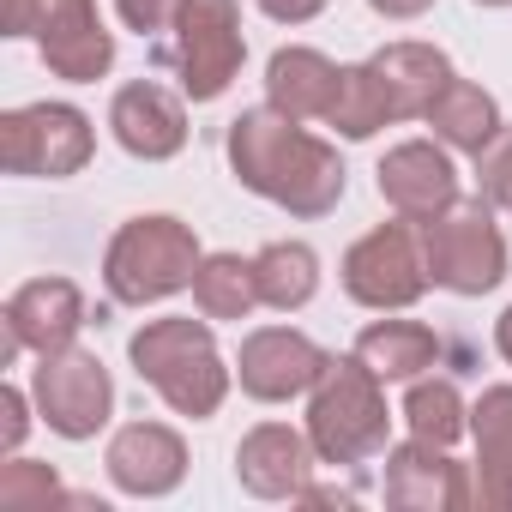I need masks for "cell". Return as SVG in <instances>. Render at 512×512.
<instances>
[{"label":"cell","mask_w":512,"mask_h":512,"mask_svg":"<svg viewBox=\"0 0 512 512\" xmlns=\"http://www.w3.org/2000/svg\"><path fill=\"white\" fill-rule=\"evenodd\" d=\"M229 169L247 193L272 199L290 217H326L344 199V157L338 145L314 139L296 115L260 103L229 121Z\"/></svg>","instance_id":"1"},{"label":"cell","mask_w":512,"mask_h":512,"mask_svg":"<svg viewBox=\"0 0 512 512\" xmlns=\"http://www.w3.org/2000/svg\"><path fill=\"white\" fill-rule=\"evenodd\" d=\"M452 61L434 43H386L374 49L362 67H344L338 103L326 115V127H338L344 139H374L392 121H428L434 97L452 85Z\"/></svg>","instance_id":"2"},{"label":"cell","mask_w":512,"mask_h":512,"mask_svg":"<svg viewBox=\"0 0 512 512\" xmlns=\"http://www.w3.org/2000/svg\"><path fill=\"white\" fill-rule=\"evenodd\" d=\"M133 374L175 410V416H217L229 398V362L211 338V320L199 314H169V320H145L127 344Z\"/></svg>","instance_id":"3"},{"label":"cell","mask_w":512,"mask_h":512,"mask_svg":"<svg viewBox=\"0 0 512 512\" xmlns=\"http://www.w3.org/2000/svg\"><path fill=\"white\" fill-rule=\"evenodd\" d=\"M386 380L350 350V356H332L320 386L308 392V440L320 452V464H368L386 452L392 440V410H386Z\"/></svg>","instance_id":"4"},{"label":"cell","mask_w":512,"mask_h":512,"mask_svg":"<svg viewBox=\"0 0 512 512\" xmlns=\"http://www.w3.org/2000/svg\"><path fill=\"white\" fill-rule=\"evenodd\" d=\"M199 235L181 223V217H127L115 235H109V253H103V284L121 308H151V302H169L175 290H193V272H199Z\"/></svg>","instance_id":"5"},{"label":"cell","mask_w":512,"mask_h":512,"mask_svg":"<svg viewBox=\"0 0 512 512\" xmlns=\"http://www.w3.org/2000/svg\"><path fill=\"white\" fill-rule=\"evenodd\" d=\"M157 61L181 79V97L193 103H217L241 61H247V37H241V0H181L175 25L157 43Z\"/></svg>","instance_id":"6"},{"label":"cell","mask_w":512,"mask_h":512,"mask_svg":"<svg viewBox=\"0 0 512 512\" xmlns=\"http://www.w3.org/2000/svg\"><path fill=\"white\" fill-rule=\"evenodd\" d=\"M422 260H428V278L440 290L488 296L506 278V235L494 223V205L476 193V199H458L452 211L428 217L422 223Z\"/></svg>","instance_id":"7"},{"label":"cell","mask_w":512,"mask_h":512,"mask_svg":"<svg viewBox=\"0 0 512 512\" xmlns=\"http://www.w3.org/2000/svg\"><path fill=\"white\" fill-rule=\"evenodd\" d=\"M91 151H97L91 115L73 103H25L0 115V163H7V175L67 181L91 163Z\"/></svg>","instance_id":"8"},{"label":"cell","mask_w":512,"mask_h":512,"mask_svg":"<svg viewBox=\"0 0 512 512\" xmlns=\"http://www.w3.org/2000/svg\"><path fill=\"white\" fill-rule=\"evenodd\" d=\"M428 260H422V235L398 217V223H380L368 229L350 253H344V296L374 308V314H398V308H416L428 296Z\"/></svg>","instance_id":"9"},{"label":"cell","mask_w":512,"mask_h":512,"mask_svg":"<svg viewBox=\"0 0 512 512\" xmlns=\"http://www.w3.org/2000/svg\"><path fill=\"white\" fill-rule=\"evenodd\" d=\"M31 398H37V416H43L61 440H91V434H103L109 416H115V380H109V368H103L91 350H79V344H67V350H55V356H37V368H31Z\"/></svg>","instance_id":"10"},{"label":"cell","mask_w":512,"mask_h":512,"mask_svg":"<svg viewBox=\"0 0 512 512\" xmlns=\"http://www.w3.org/2000/svg\"><path fill=\"white\" fill-rule=\"evenodd\" d=\"M326 350L296 332V326H260V332H247L241 338V356H235V380L247 398H260V404H290L302 392L320 386L326 374Z\"/></svg>","instance_id":"11"},{"label":"cell","mask_w":512,"mask_h":512,"mask_svg":"<svg viewBox=\"0 0 512 512\" xmlns=\"http://www.w3.org/2000/svg\"><path fill=\"white\" fill-rule=\"evenodd\" d=\"M91 326V308L79 296L73 278H31L7 296V344H0V368H13L19 350L55 356L67 344H79V332Z\"/></svg>","instance_id":"12"},{"label":"cell","mask_w":512,"mask_h":512,"mask_svg":"<svg viewBox=\"0 0 512 512\" xmlns=\"http://www.w3.org/2000/svg\"><path fill=\"white\" fill-rule=\"evenodd\" d=\"M31 37L43 49V67L67 85H97L115 67V31L103 25L97 0H43Z\"/></svg>","instance_id":"13"},{"label":"cell","mask_w":512,"mask_h":512,"mask_svg":"<svg viewBox=\"0 0 512 512\" xmlns=\"http://www.w3.org/2000/svg\"><path fill=\"white\" fill-rule=\"evenodd\" d=\"M386 506L398 512H464L476 506V482L464 476V464L434 446V440H404L386 446Z\"/></svg>","instance_id":"14"},{"label":"cell","mask_w":512,"mask_h":512,"mask_svg":"<svg viewBox=\"0 0 512 512\" xmlns=\"http://www.w3.org/2000/svg\"><path fill=\"white\" fill-rule=\"evenodd\" d=\"M314 464L320 452L308 428H290V422H260L235 446V482L253 500H302V488L314 482Z\"/></svg>","instance_id":"15"},{"label":"cell","mask_w":512,"mask_h":512,"mask_svg":"<svg viewBox=\"0 0 512 512\" xmlns=\"http://www.w3.org/2000/svg\"><path fill=\"white\" fill-rule=\"evenodd\" d=\"M380 199L404 217V223H428L440 211L458 205V169H452V151L434 145V139H404L380 157Z\"/></svg>","instance_id":"16"},{"label":"cell","mask_w":512,"mask_h":512,"mask_svg":"<svg viewBox=\"0 0 512 512\" xmlns=\"http://www.w3.org/2000/svg\"><path fill=\"white\" fill-rule=\"evenodd\" d=\"M109 127H115V145H121L127 157H139V163H169V157H181V145H187V103H181L169 85H157V79H133V85L115 91Z\"/></svg>","instance_id":"17"},{"label":"cell","mask_w":512,"mask_h":512,"mask_svg":"<svg viewBox=\"0 0 512 512\" xmlns=\"http://www.w3.org/2000/svg\"><path fill=\"white\" fill-rule=\"evenodd\" d=\"M103 464H109V482H115L121 494H133V500H163V494H175L181 476H187V440H181L175 428H163V422H127V428H115Z\"/></svg>","instance_id":"18"},{"label":"cell","mask_w":512,"mask_h":512,"mask_svg":"<svg viewBox=\"0 0 512 512\" xmlns=\"http://www.w3.org/2000/svg\"><path fill=\"white\" fill-rule=\"evenodd\" d=\"M338 85H344V67L308 43H290L266 61V103L296 121H326L338 103Z\"/></svg>","instance_id":"19"},{"label":"cell","mask_w":512,"mask_h":512,"mask_svg":"<svg viewBox=\"0 0 512 512\" xmlns=\"http://www.w3.org/2000/svg\"><path fill=\"white\" fill-rule=\"evenodd\" d=\"M476 434V506L512 512V386H488L470 410Z\"/></svg>","instance_id":"20"},{"label":"cell","mask_w":512,"mask_h":512,"mask_svg":"<svg viewBox=\"0 0 512 512\" xmlns=\"http://www.w3.org/2000/svg\"><path fill=\"white\" fill-rule=\"evenodd\" d=\"M428 127H434V139H440L446 151H464V157H482V151L506 133L500 103H494L482 85H470V79H452V85L434 97Z\"/></svg>","instance_id":"21"},{"label":"cell","mask_w":512,"mask_h":512,"mask_svg":"<svg viewBox=\"0 0 512 512\" xmlns=\"http://www.w3.org/2000/svg\"><path fill=\"white\" fill-rule=\"evenodd\" d=\"M356 356L392 386V380H416L440 362V338L422 326V320H374L362 338H356Z\"/></svg>","instance_id":"22"},{"label":"cell","mask_w":512,"mask_h":512,"mask_svg":"<svg viewBox=\"0 0 512 512\" xmlns=\"http://www.w3.org/2000/svg\"><path fill=\"white\" fill-rule=\"evenodd\" d=\"M253 272H260V302L266 308L296 314L320 290V253L308 241H266L260 253H253Z\"/></svg>","instance_id":"23"},{"label":"cell","mask_w":512,"mask_h":512,"mask_svg":"<svg viewBox=\"0 0 512 512\" xmlns=\"http://www.w3.org/2000/svg\"><path fill=\"white\" fill-rule=\"evenodd\" d=\"M193 308L205 320H247L260 308V272L241 253H205L193 272Z\"/></svg>","instance_id":"24"},{"label":"cell","mask_w":512,"mask_h":512,"mask_svg":"<svg viewBox=\"0 0 512 512\" xmlns=\"http://www.w3.org/2000/svg\"><path fill=\"white\" fill-rule=\"evenodd\" d=\"M404 422L416 440H434V446H452L464 428H470V410L458 398V386L446 374H416L410 392H404Z\"/></svg>","instance_id":"25"},{"label":"cell","mask_w":512,"mask_h":512,"mask_svg":"<svg viewBox=\"0 0 512 512\" xmlns=\"http://www.w3.org/2000/svg\"><path fill=\"white\" fill-rule=\"evenodd\" d=\"M49 500H61V476L49 464L13 458L0 470V506H49Z\"/></svg>","instance_id":"26"},{"label":"cell","mask_w":512,"mask_h":512,"mask_svg":"<svg viewBox=\"0 0 512 512\" xmlns=\"http://www.w3.org/2000/svg\"><path fill=\"white\" fill-rule=\"evenodd\" d=\"M476 163H482V169H476V181H482L476 193H482L494 211H512V133H500Z\"/></svg>","instance_id":"27"},{"label":"cell","mask_w":512,"mask_h":512,"mask_svg":"<svg viewBox=\"0 0 512 512\" xmlns=\"http://www.w3.org/2000/svg\"><path fill=\"white\" fill-rule=\"evenodd\" d=\"M115 13H121L127 31H139V37H163V31L175 25V13H181V0H115Z\"/></svg>","instance_id":"28"},{"label":"cell","mask_w":512,"mask_h":512,"mask_svg":"<svg viewBox=\"0 0 512 512\" xmlns=\"http://www.w3.org/2000/svg\"><path fill=\"white\" fill-rule=\"evenodd\" d=\"M37 404V398H31ZM31 404L19 386H0V452H19L25 446V428H31Z\"/></svg>","instance_id":"29"},{"label":"cell","mask_w":512,"mask_h":512,"mask_svg":"<svg viewBox=\"0 0 512 512\" xmlns=\"http://www.w3.org/2000/svg\"><path fill=\"white\" fill-rule=\"evenodd\" d=\"M43 0H0V37H31Z\"/></svg>","instance_id":"30"},{"label":"cell","mask_w":512,"mask_h":512,"mask_svg":"<svg viewBox=\"0 0 512 512\" xmlns=\"http://www.w3.org/2000/svg\"><path fill=\"white\" fill-rule=\"evenodd\" d=\"M266 19H278V25H308V19H320L326 13V0H253Z\"/></svg>","instance_id":"31"},{"label":"cell","mask_w":512,"mask_h":512,"mask_svg":"<svg viewBox=\"0 0 512 512\" xmlns=\"http://www.w3.org/2000/svg\"><path fill=\"white\" fill-rule=\"evenodd\" d=\"M368 7H374L380 19H422L434 0H368Z\"/></svg>","instance_id":"32"},{"label":"cell","mask_w":512,"mask_h":512,"mask_svg":"<svg viewBox=\"0 0 512 512\" xmlns=\"http://www.w3.org/2000/svg\"><path fill=\"white\" fill-rule=\"evenodd\" d=\"M494 350H500V356L512 362V308H506V314L494 320Z\"/></svg>","instance_id":"33"},{"label":"cell","mask_w":512,"mask_h":512,"mask_svg":"<svg viewBox=\"0 0 512 512\" xmlns=\"http://www.w3.org/2000/svg\"><path fill=\"white\" fill-rule=\"evenodd\" d=\"M476 7H512V0H476Z\"/></svg>","instance_id":"34"}]
</instances>
